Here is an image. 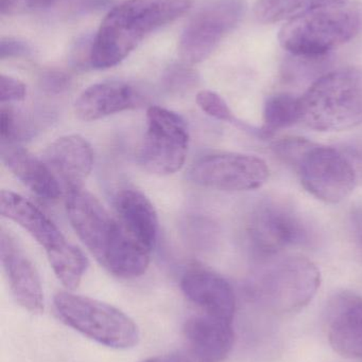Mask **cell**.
Listing matches in <instances>:
<instances>
[{
    "label": "cell",
    "mask_w": 362,
    "mask_h": 362,
    "mask_svg": "<svg viewBox=\"0 0 362 362\" xmlns=\"http://www.w3.org/2000/svg\"><path fill=\"white\" fill-rule=\"evenodd\" d=\"M0 259L17 303L31 314H40L44 310V293L38 270L18 240L4 228L0 233Z\"/></svg>",
    "instance_id": "12"
},
{
    "label": "cell",
    "mask_w": 362,
    "mask_h": 362,
    "mask_svg": "<svg viewBox=\"0 0 362 362\" xmlns=\"http://www.w3.org/2000/svg\"><path fill=\"white\" fill-rule=\"evenodd\" d=\"M140 104V93L132 85L123 81H106L85 89L74 103V112L81 120L96 121L133 110Z\"/></svg>",
    "instance_id": "17"
},
{
    "label": "cell",
    "mask_w": 362,
    "mask_h": 362,
    "mask_svg": "<svg viewBox=\"0 0 362 362\" xmlns=\"http://www.w3.org/2000/svg\"><path fill=\"white\" fill-rule=\"evenodd\" d=\"M196 74L186 65H174L166 74L165 80L171 87L188 86L196 81Z\"/></svg>",
    "instance_id": "28"
},
{
    "label": "cell",
    "mask_w": 362,
    "mask_h": 362,
    "mask_svg": "<svg viewBox=\"0 0 362 362\" xmlns=\"http://www.w3.org/2000/svg\"><path fill=\"white\" fill-rule=\"evenodd\" d=\"M191 352L204 362H221L233 348V321L202 314L189 317L184 325Z\"/></svg>",
    "instance_id": "16"
},
{
    "label": "cell",
    "mask_w": 362,
    "mask_h": 362,
    "mask_svg": "<svg viewBox=\"0 0 362 362\" xmlns=\"http://www.w3.org/2000/svg\"><path fill=\"white\" fill-rule=\"evenodd\" d=\"M53 303L65 325L98 344L116 350L138 344L140 329L133 319L110 304L68 291L57 293Z\"/></svg>",
    "instance_id": "7"
},
{
    "label": "cell",
    "mask_w": 362,
    "mask_h": 362,
    "mask_svg": "<svg viewBox=\"0 0 362 362\" xmlns=\"http://www.w3.org/2000/svg\"><path fill=\"white\" fill-rule=\"evenodd\" d=\"M1 159L28 189L44 199H57L62 187L43 158H38L16 142H1Z\"/></svg>",
    "instance_id": "19"
},
{
    "label": "cell",
    "mask_w": 362,
    "mask_h": 362,
    "mask_svg": "<svg viewBox=\"0 0 362 362\" xmlns=\"http://www.w3.org/2000/svg\"><path fill=\"white\" fill-rule=\"evenodd\" d=\"M181 288L185 297L203 314L233 321L235 293L222 276L204 268H191L182 276Z\"/></svg>",
    "instance_id": "14"
},
{
    "label": "cell",
    "mask_w": 362,
    "mask_h": 362,
    "mask_svg": "<svg viewBox=\"0 0 362 362\" xmlns=\"http://www.w3.org/2000/svg\"><path fill=\"white\" fill-rule=\"evenodd\" d=\"M43 160L67 194L82 189L91 174L94 167L93 148L80 135L64 136L47 148Z\"/></svg>",
    "instance_id": "13"
},
{
    "label": "cell",
    "mask_w": 362,
    "mask_h": 362,
    "mask_svg": "<svg viewBox=\"0 0 362 362\" xmlns=\"http://www.w3.org/2000/svg\"><path fill=\"white\" fill-rule=\"evenodd\" d=\"M335 1L340 0H257L254 14L261 23H278Z\"/></svg>",
    "instance_id": "23"
},
{
    "label": "cell",
    "mask_w": 362,
    "mask_h": 362,
    "mask_svg": "<svg viewBox=\"0 0 362 362\" xmlns=\"http://www.w3.org/2000/svg\"><path fill=\"white\" fill-rule=\"evenodd\" d=\"M116 218L123 229L152 251L159 234V218L152 202L142 192L125 189L115 198Z\"/></svg>",
    "instance_id": "20"
},
{
    "label": "cell",
    "mask_w": 362,
    "mask_h": 362,
    "mask_svg": "<svg viewBox=\"0 0 362 362\" xmlns=\"http://www.w3.org/2000/svg\"><path fill=\"white\" fill-rule=\"evenodd\" d=\"M72 1H74L76 8L86 11L103 6L104 4H108V0H72Z\"/></svg>",
    "instance_id": "31"
},
{
    "label": "cell",
    "mask_w": 362,
    "mask_h": 362,
    "mask_svg": "<svg viewBox=\"0 0 362 362\" xmlns=\"http://www.w3.org/2000/svg\"><path fill=\"white\" fill-rule=\"evenodd\" d=\"M140 362H204L193 353H172V354L159 355L151 357Z\"/></svg>",
    "instance_id": "29"
},
{
    "label": "cell",
    "mask_w": 362,
    "mask_h": 362,
    "mask_svg": "<svg viewBox=\"0 0 362 362\" xmlns=\"http://www.w3.org/2000/svg\"><path fill=\"white\" fill-rule=\"evenodd\" d=\"M47 257L53 272L66 288L74 291L80 285L89 261L78 247L67 240L59 248L47 253Z\"/></svg>",
    "instance_id": "21"
},
{
    "label": "cell",
    "mask_w": 362,
    "mask_h": 362,
    "mask_svg": "<svg viewBox=\"0 0 362 362\" xmlns=\"http://www.w3.org/2000/svg\"><path fill=\"white\" fill-rule=\"evenodd\" d=\"M197 104L202 112L216 120L223 122H232L235 121L233 112L230 110L227 102L218 93L212 90H202L197 95Z\"/></svg>",
    "instance_id": "24"
},
{
    "label": "cell",
    "mask_w": 362,
    "mask_h": 362,
    "mask_svg": "<svg viewBox=\"0 0 362 362\" xmlns=\"http://www.w3.org/2000/svg\"><path fill=\"white\" fill-rule=\"evenodd\" d=\"M31 54V48L23 40L14 37H4L0 42V57L1 59L27 57Z\"/></svg>",
    "instance_id": "27"
},
{
    "label": "cell",
    "mask_w": 362,
    "mask_h": 362,
    "mask_svg": "<svg viewBox=\"0 0 362 362\" xmlns=\"http://www.w3.org/2000/svg\"><path fill=\"white\" fill-rule=\"evenodd\" d=\"M253 274L250 295L261 308L276 315L300 312L312 302L321 284L320 270L300 255L264 259Z\"/></svg>",
    "instance_id": "5"
},
{
    "label": "cell",
    "mask_w": 362,
    "mask_h": 362,
    "mask_svg": "<svg viewBox=\"0 0 362 362\" xmlns=\"http://www.w3.org/2000/svg\"><path fill=\"white\" fill-rule=\"evenodd\" d=\"M362 33V2L340 0L306 11L283 25L281 46L306 59L323 57Z\"/></svg>",
    "instance_id": "3"
},
{
    "label": "cell",
    "mask_w": 362,
    "mask_h": 362,
    "mask_svg": "<svg viewBox=\"0 0 362 362\" xmlns=\"http://www.w3.org/2000/svg\"><path fill=\"white\" fill-rule=\"evenodd\" d=\"M298 122H301L300 98L284 93L268 98L264 106V133H273Z\"/></svg>",
    "instance_id": "22"
},
{
    "label": "cell",
    "mask_w": 362,
    "mask_h": 362,
    "mask_svg": "<svg viewBox=\"0 0 362 362\" xmlns=\"http://www.w3.org/2000/svg\"><path fill=\"white\" fill-rule=\"evenodd\" d=\"M53 1L55 0H0V11L2 15L31 12L48 8Z\"/></svg>",
    "instance_id": "26"
},
{
    "label": "cell",
    "mask_w": 362,
    "mask_h": 362,
    "mask_svg": "<svg viewBox=\"0 0 362 362\" xmlns=\"http://www.w3.org/2000/svg\"><path fill=\"white\" fill-rule=\"evenodd\" d=\"M274 153L297 170L308 193L327 204H339L354 191L356 171L342 153L304 138H286L273 144Z\"/></svg>",
    "instance_id": "4"
},
{
    "label": "cell",
    "mask_w": 362,
    "mask_h": 362,
    "mask_svg": "<svg viewBox=\"0 0 362 362\" xmlns=\"http://www.w3.org/2000/svg\"><path fill=\"white\" fill-rule=\"evenodd\" d=\"M301 122L318 132H339L362 123V70L342 68L316 81L302 97Z\"/></svg>",
    "instance_id": "6"
},
{
    "label": "cell",
    "mask_w": 362,
    "mask_h": 362,
    "mask_svg": "<svg viewBox=\"0 0 362 362\" xmlns=\"http://www.w3.org/2000/svg\"><path fill=\"white\" fill-rule=\"evenodd\" d=\"M329 344L338 354L362 359V297L341 293L332 300L327 313Z\"/></svg>",
    "instance_id": "15"
},
{
    "label": "cell",
    "mask_w": 362,
    "mask_h": 362,
    "mask_svg": "<svg viewBox=\"0 0 362 362\" xmlns=\"http://www.w3.org/2000/svg\"><path fill=\"white\" fill-rule=\"evenodd\" d=\"M191 0H125L108 12L89 50L96 69L114 67L159 28L182 16Z\"/></svg>",
    "instance_id": "2"
},
{
    "label": "cell",
    "mask_w": 362,
    "mask_h": 362,
    "mask_svg": "<svg viewBox=\"0 0 362 362\" xmlns=\"http://www.w3.org/2000/svg\"><path fill=\"white\" fill-rule=\"evenodd\" d=\"M244 6L242 0H214L189 21L179 44L181 59L187 65L201 63L238 25Z\"/></svg>",
    "instance_id": "10"
},
{
    "label": "cell",
    "mask_w": 362,
    "mask_h": 362,
    "mask_svg": "<svg viewBox=\"0 0 362 362\" xmlns=\"http://www.w3.org/2000/svg\"><path fill=\"white\" fill-rule=\"evenodd\" d=\"M189 133L180 115L151 106L147 112V132L140 152L146 171L166 176L182 169L188 152Z\"/></svg>",
    "instance_id": "8"
},
{
    "label": "cell",
    "mask_w": 362,
    "mask_h": 362,
    "mask_svg": "<svg viewBox=\"0 0 362 362\" xmlns=\"http://www.w3.org/2000/svg\"><path fill=\"white\" fill-rule=\"evenodd\" d=\"M248 236L251 246L263 261L310 242L307 223L301 215L291 206L273 200L261 202L253 210Z\"/></svg>",
    "instance_id": "9"
},
{
    "label": "cell",
    "mask_w": 362,
    "mask_h": 362,
    "mask_svg": "<svg viewBox=\"0 0 362 362\" xmlns=\"http://www.w3.org/2000/svg\"><path fill=\"white\" fill-rule=\"evenodd\" d=\"M0 213L2 217L14 221L25 229L40 246L44 247L46 253L55 250L67 242L52 221L19 194L6 189L1 191Z\"/></svg>",
    "instance_id": "18"
},
{
    "label": "cell",
    "mask_w": 362,
    "mask_h": 362,
    "mask_svg": "<svg viewBox=\"0 0 362 362\" xmlns=\"http://www.w3.org/2000/svg\"><path fill=\"white\" fill-rule=\"evenodd\" d=\"M27 88L25 84L17 78L2 74L0 78V101L1 104L23 101L26 98Z\"/></svg>",
    "instance_id": "25"
},
{
    "label": "cell",
    "mask_w": 362,
    "mask_h": 362,
    "mask_svg": "<svg viewBox=\"0 0 362 362\" xmlns=\"http://www.w3.org/2000/svg\"><path fill=\"white\" fill-rule=\"evenodd\" d=\"M189 178L201 187L218 191H253L265 185L269 168L263 159L252 155H208L193 165Z\"/></svg>",
    "instance_id": "11"
},
{
    "label": "cell",
    "mask_w": 362,
    "mask_h": 362,
    "mask_svg": "<svg viewBox=\"0 0 362 362\" xmlns=\"http://www.w3.org/2000/svg\"><path fill=\"white\" fill-rule=\"evenodd\" d=\"M351 227L353 236L362 250V208L355 209L351 214Z\"/></svg>",
    "instance_id": "30"
},
{
    "label": "cell",
    "mask_w": 362,
    "mask_h": 362,
    "mask_svg": "<svg viewBox=\"0 0 362 362\" xmlns=\"http://www.w3.org/2000/svg\"><path fill=\"white\" fill-rule=\"evenodd\" d=\"M66 211L77 235L111 274L132 279L147 272L150 251L134 240L84 187L68 192Z\"/></svg>",
    "instance_id": "1"
}]
</instances>
